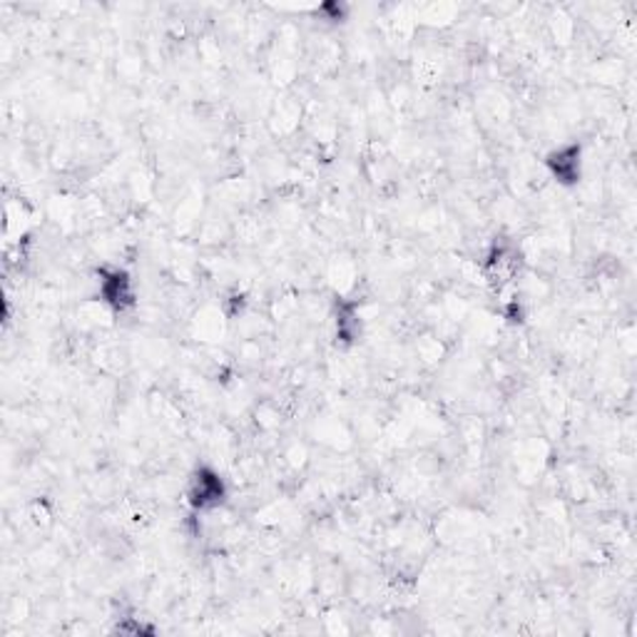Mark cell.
Segmentation results:
<instances>
[{
  "instance_id": "6da1fadb",
  "label": "cell",
  "mask_w": 637,
  "mask_h": 637,
  "mask_svg": "<svg viewBox=\"0 0 637 637\" xmlns=\"http://www.w3.org/2000/svg\"><path fill=\"white\" fill-rule=\"evenodd\" d=\"M95 284H97V292H95V299L103 304L105 309H110L113 314H118V317H125V314H130L138 309L140 304V294H138V284H134L132 274L128 269L122 267H101L95 272Z\"/></svg>"
},
{
  "instance_id": "7a4b0ae2",
  "label": "cell",
  "mask_w": 637,
  "mask_h": 637,
  "mask_svg": "<svg viewBox=\"0 0 637 637\" xmlns=\"http://www.w3.org/2000/svg\"><path fill=\"white\" fill-rule=\"evenodd\" d=\"M185 498L187 506H190L194 514H214V510H220L229 498L227 479L210 463L197 465L190 473V479H187Z\"/></svg>"
},
{
  "instance_id": "3957f363",
  "label": "cell",
  "mask_w": 637,
  "mask_h": 637,
  "mask_svg": "<svg viewBox=\"0 0 637 637\" xmlns=\"http://www.w3.org/2000/svg\"><path fill=\"white\" fill-rule=\"evenodd\" d=\"M551 177L563 187H576L582 179V145L580 142H565L545 157Z\"/></svg>"
},
{
  "instance_id": "277c9868",
  "label": "cell",
  "mask_w": 637,
  "mask_h": 637,
  "mask_svg": "<svg viewBox=\"0 0 637 637\" xmlns=\"http://www.w3.org/2000/svg\"><path fill=\"white\" fill-rule=\"evenodd\" d=\"M508 309H514V311H516V309H523V304H520L518 299H514V302L508 304ZM506 319L514 321V325H516V321H518V325H520V321H523V317H520V311H518V317H510V314H506Z\"/></svg>"
}]
</instances>
